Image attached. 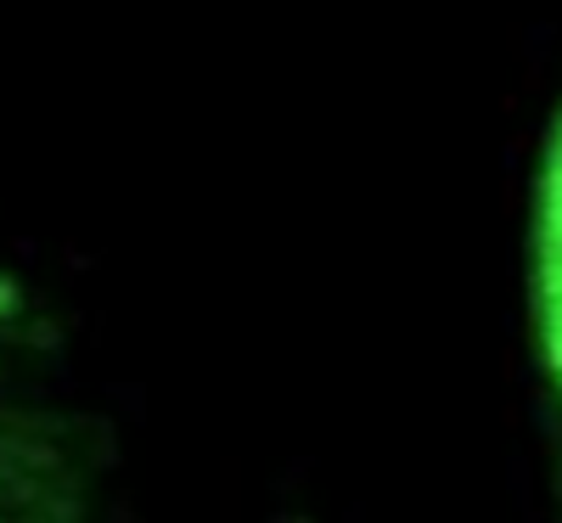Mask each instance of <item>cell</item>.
Listing matches in <instances>:
<instances>
[{
	"mask_svg": "<svg viewBox=\"0 0 562 523\" xmlns=\"http://www.w3.org/2000/svg\"><path fill=\"white\" fill-rule=\"evenodd\" d=\"M113 427L52 394L0 405V523H113Z\"/></svg>",
	"mask_w": 562,
	"mask_h": 523,
	"instance_id": "cell-1",
	"label": "cell"
},
{
	"mask_svg": "<svg viewBox=\"0 0 562 523\" xmlns=\"http://www.w3.org/2000/svg\"><path fill=\"white\" fill-rule=\"evenodd\" d=\"M524 326L546 467V518L562 523V85L540 130L524 220Z\"/></svg>",
	"mask_w": 562,
	"mask_h": 523,
	"instance_id": "cell-2",
	"label": "cell"
},
{
	"mask_svg": "<svg viewBox=\"0 0 562 523\" xmlns=\"http://www.w3.org/2000/svg\"><path fill=\"white\" fill-rule=\"evenodd\" d=\"M29 394H45L34 383V344H29L23 321H12L7 310H0V405L29 400Z\"/></svg>",
	"mask_w": 562,
	"mask_h": 523,
	"instance_id": "cell-3",
	"label": "cell"
},
{
	"mask_svg": "<svg viewBox=\"0 0 562 523\" xmlns=\"http://www.w3.org/2000/svg\"><path fill=\"white\" fill-rule=\"evenodd\" d=\"M276 523H315L310 512H299V507H288V512H276Z\"/></svg>",
	"mask_w": 562,
	"mask_h": 523,
	"instance_id": "cell-4",
	"label": "cell"
}]
</instances>
